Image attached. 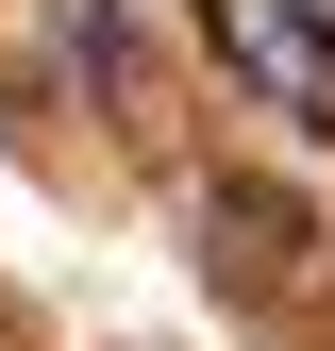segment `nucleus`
<instances>
[{
  "label": "nucleus",
  "mask_w": 335,
  "mask_h": 351,
  "mask_svg": "<svg viewBox=\"0 0 335 351\" xmlns=\"http://www.w3.org/2000/svg\"><path fill=\"white\" fill-rule=\"evenodd\" d=\"M201 34H218V67L251 101H285L302 134H335V17L319 0H201Z\"/></svg>",
  "instance_id": "1"
},
{
  "label": "nucleus",
  "mask_w": 335,
  "mask_h": 351,
  "mask_svg": "<svg viewBox=\"0 0 335 351\" xmlns=\"http://www.w3.org/2000/svg\"><path fill=\"white\" fill-rule=\"evenodd\" d=\"M201 234H218V268L235 285H285V268H302V201H268V184H218V201H201Z\"/></svg>",
  "instance_id": "2"
}]
</instances>
